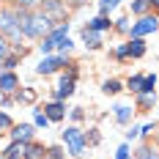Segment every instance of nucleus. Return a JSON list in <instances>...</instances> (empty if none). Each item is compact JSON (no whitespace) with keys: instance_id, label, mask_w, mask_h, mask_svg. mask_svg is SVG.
Masks as SVG:
<instances>
[{"instance_id":"ddd939ff","label":"nucleus","mask_w":159,"mask_h":159,"mask_svg":"<svg viewBox=\"0 0 159 159\" xmlns=\"http://www.w3.org/2000/svg\"><path fill=\"white\" fill-rule=\"evenodd\" d=\"M88 28H91V30H99V33H102V30H110L112 22H110V16H107V14H102V16H96V19L88 25Z\"/></svg>"},{"instance_id":"f3484780","label":"nucleus","mask_w":159,"mask_h":159,"mask_svg":"<svg viewBox=\"0 0 159 159\" xmlns=\"http://www.w3.org/2000/svg\"><path fill=\"white\" fill-rule=\"evenodd\" d=\"M154 88H157V74L143 77V88H140V93H154Z\"/></svg>"},{"instance_id":"a211bd4d","label":"nucleus","mask_w":159,"mask_h":159,"mask_svg":"<svg viewBox=\"0 0 159 159\" xmlns=\"http://www.w3.org/2000/svg\"><path fill=\"white\" fill-rule=\"evenodd\" d=\"M102 91L112 96V93H118V91H121V82H118V80H107V82L102 85Z\"/></svg>"},{"instance_id":"b1692460","label":"nucleus","mask_w":159,"mask_h":159,"mask_svg":"<svg viewBox=\"0 0 159 159\" xmlns=\"http://www.w3.org/2000/svg\"><path fill=\"white\" fill-rule=\"evenodd\" d=\"M47 157L49 159H63V148H61V145H52V148L47 151Z\"/></svg>"},{"instance_id":"f704fd0d","label":"nucleus","mask_w":159,"mask_h":159,"mask_svg":"<svg viewBox=\"0 0 159 159\" xmlns=\"http://www.w3.org/2000/svg\"><path fill=\"white\" fill-rule=\"evenodd\" d=\"M148 6H151L154 11H159V0H148Z\"/></svg>"},{"instance_id":"7ed1b4c3","label":"nucleus","mask_w":159,"mask_h":159,"mask_svg":"<svg viewBox=\"0 0 159 159\" xmlns=\"http://www.w3.org/2000/svg\"><path fill=\"white\" fill-rule=\"evenodd\" d=\"M66 36H69V25H58V28H52V30L41 39V44H39V49H41V55H49L52 49H58V44L63 41Z\"/></svg>"},{"instance_id":"cd10ccee","label":"nucleus","mask_w":159,"mask_h":159,"mask_svg":"<svg viewBox=\"0 0 159 159\" xmlns=\"http://www.w3.org/2000/svg\"><path fill=\"white\" fill-rule=\"evenodd\" d=\"M115 55H118V61H124V58H129V44H124V47L115 49Z\"/></svg>"},{"instance_id":"4468645a","label":"nucleus","mask_w":159,"mask_h":159,"mask_svg":"<svg viewBox=\"0 0 159 159\" xmlns=\"http://www.w3.org/2000/svg\"><path fill=\"white\" fill-rule=\"evenodd\" d=\"M129 55H132V58H143V55H145L143 39H132V41H129Z\"/></svg>"},{"instance_id":"4be33fe9","label":"nucleus","mask_w":159,"mask_h":159,"mask_svg":"<svg viewBox=\"0 0 159 159\" xmlns=\"http://www.w3.org/2000/svg\"><path fill=\"white\" fill-rule=\"evenodd\" d=\"M16 61H19L16 55H6V58H3V69H6V71H11V69L16 66Z\"/></svg>"},{"instance_id":"aec40b11","label":"nucleus","mask_w":159,"mask_h":159,"mask_svg":"<svg viewBox=\"0 0 159 159\" xmlns=\"http://www.w3.org/2000/svg\"><path fill=\"white\" fill-rule=\"evenodd\" d=\"M16 6H19V8L33 11V8H39V6H41V0H16Z\"/></svg>"},{"instance_id":"0eeeda50","label":"nucleus","mask_w":159,"mask_h":159,"mask_svg":"<svg viewBox=\"0 0 159 159\" xmlns=\"http://www.w3.org/2000/svg\"><path fill=\"white\" fill-rule=\"evenodd\" d=\"M11 140L14 143H30L33 140V126L30 124H19V126H14V132H11Z\"/></svg>"},{"instance_id":"393cba45","label":"nucleus","mask_w":159,"mask_h":159,"mask_svg":"<svg viewBox=\"0 0 159 159\" xmlns=\"http://www.w3.org/2000/svg\"><path fill=\"white\" fill-rule=\"evenodd\" d=\"M154 99H157V93H143V96H140V107H151Z\"/></svg>"},{"instance_id":"423d86ee","label":"nucleus","mask_w":159,"mask_h":159,"mask_svg":"<svg viewBox=\"0 0 159 159\" xmlns=\"http://www.w3.org/2000/svg\"><path fill=\"white\" fill-rule=\"evenodd\" d=\"M61 66H66L63 55H47V58H41V63L36 66V71H39V74H55Z\"/></svg>"},{"instance_id":"5701e85b","label":"nucleus","mask_w":159,"mask_h":159,"mask_svg":"<svg viewBox=\"0 0 159 159\" xmlns=\"http://www.w3.org/2000/svg\"><path fill=\"white\" fill-rule=\"evenodd\" d=\"M118 3H121V0H102V14H110Z\"/></svg>"},{"instance_id":"6e6552de","label":"nucleus","mask_w":159,"mask_h":159,"mask_svg":"<svg viewBox=\"0 0 159 159\" xmlns=\"http://www.w3.org/2000/svg\"><path fill=\"white\" fill-rule=\"evenodd\" d=\"M41 11L47 16H63L66 6H63V0H41Z\"/></svg>"},{"instance_id":"6ab92c4d","label":"nucleus","mask_w":159,"mask_h":159,"mask_svg":"<svg viewBox=\"0 0 159 159\" xmlns=\"http://www.w3.org/2000/svg\"><path fill=\"white\" fill-rule=\"evenodd\" d=\"M132 11H134V14H140V16H143L145 11H148V0H134V3H132Z\"/></svg>"},{"instance_id":"20e7f679","label":"nucleus","mask_w":159,"mask_h":159,"mask_svg":"<svg viewBox=\"0 0 159 159\" xmlns=\"http://www.w3.org/2000/svg\"><path fill=\"white\" fill-rule=\"evenodd\" d=\"M159 28V19L154 14H143L134 25H132V39H143V36H148V33H154Z\"/></svg>"},{"instance_id":"c85d7f7f","label":"nucleus","mask_w":159,"mask_h":159,"mask_svg":"<svg viewBox=\"0 0 159 159\" xmlns=\"http://www.w3.org/2000/svg\"><path fill=\"white\" fill-rule=\"evenodd\" d=\"M74 47V44H71V39H69V36H66L63 41H61V44H58V49H61V52H69V49Z\"/></svg>"},{"instance_id":"7c9ffc66","label":"nucleus","mask_w":159,"mask_h":159,"mask_svg":"<svg viewBox=\"0 0 159 159\" xmlns=\"http://www.w3.org/2000/svg\"><path fill=\"white\" fill-rule=\"evenodd\" d=\"M8 126H11V118L6 112H0V129H8Z\"/></svg>"},{"instance_id":"72a5a7b5","label":"nucleus","mask_w":159,"mask_h":159,"mask_svg":"<svg viewBox=\"0 0 159 159\" xmlns=\"http://www.w3.org/2000/svg\"><path fill=\"white\" fill-rule=\"evenodd\" d=\"M148 132H154V124H145V126L140 129V134H148Z\"/></svg>"},{"instance_id":"a878e982","label":"nucleus","mask_w":159,"mask_h":159,"mask_svg":"<svg viewBox=\"0 0 159 159\" xmlns=\"http://www.w3.org/2000/svg\"><path fill=\"white\" fill-rule=\"evenodd\" d=\"M33 121H36V126H47V124H49V118L44 115V112H36V115H33Z\"/></svg>"},{"instance_id":"f03ea898","label":"nucleus","mask_w":159,"mask_h":159,"mask_svg":"<svg viewBox=\"0 0 159 159\" xmlns=\"http://www.w3.org/2000/svg\"><path fill=\"white\" fill-rule=\"evenodd\" d=\"M0 36H8L11 41L22 39V22H19V11H0Z\"/></svg>"},{"instance_id":"412c9836","label":"nucleus","mask_w":159,"mask_h":159,"mask_svg":"<svg viewBox=\"0 0 159 159\" xmlns=\"http://www.w3.org/2000/svg\"><path fill=\"white\" fill-rule=\"evenodd\" d=\"M126 85H129V91H134V93H140V88H143V77L137 74V77H132V80H129Z\"/></svg>"},{"instance_id":"f8f14e48","label":"nucleus","mask_w":159,"mask_h":159,"mask_svg":"<svg viewBox=\"0 0 159 159\" xmlns=\"http://www.w3.org/2000/svg\"><path fill=\"white\" fill-rule=\"evenodd\" d=\"M82 41H85L88 47H102V36H99V30H91V28L82 30Z\"/></svg>"},{"instance_id":"2f4dec72","label":"nucleus","mask_w":159,"mask_h":159,"mask_svg":"<svg viewBox=\"0 0 159 159\" xmlns=\"http://www.w3.org/2000/svg\"><path fill=\"white\" fill-rule=\"evenodd\" d=\"M118 30H124V33H129L132 28H129V19H118V25H115Z\"/></svg>"},{"instance_id":"1a4fd4ad","label":"nucleus","mask_w":159,"mask_h":159,"mask_svg":"<svg viewBox=\"0 0 159 159\" xmlns=\"http://www.w3.org/2000/svg\"><path fill=\"white\" fill-rule=\"evenodd\" d=\"M22 157L25 159H44L47 157V151H44V145H39V143H25V148H22Z\"/></svg>"},{"instance_id":"f257e3e1","label":"nucleus","mask_w":159,"mask_h":159,"mask_svg":"<svg viewBox=\"0 0 159 159\" xmlns=\"http://www.w3.org/2000/svg\"><path fill=\"white\" fill-rule=\"evenodd\" d=\"M19 22H22V36L39 39V41L52 30V16H47L44 11H28V8H19Z\"/></svg>"},{"instance_id":"9d476101","label":"nucleus","mask_w":159,"mask_h":159,"mask_svg":"<svg viewBox=\"0 0 159 159\" xmlns=\"http://www.w3.org/2000/svg\"><path fill=\"white\" fill-rule=\"evenodd\" d=\"M44 115H47L49 121H63V115H66L63 102H52V104H47V107H44Z\"/></svg>"},{"instance_id":"bb28decb","label":"nucleus","mask_w":159,"mask_h":159,"mask_svg":"<svg viewBox=\"0 0 159 159\" xmlns=\"http://www.w3.org/2000/svg\"><path fill=\"white\" fill-rule=\"evenodd\" d=\"M8 55V41H6V36H0V61Z\"/></svg>"},{"instance_id":"473e14b6","label":"nucleus","mask_w":159,"mask_h":159,"mask_svg":"<svg viewBox=\"0 0 159 159\" xmlns=\"http://www.w3.org/2000/svg\"><path fill=\"white\" fill-rule=\"evenodd\" d=\"M71 118H74V121H80V118H82V110H80V107H74V110H71Z\"/></svg>"},{"instance_id":"2eb2a0df","label":"nucleus","mask_w":159,"mask_h":159,"mask_svg":"<svg viewBox=\"0 0 159 159\" xmlns=\"http://www.w3.org/2000/svg\"><path fill=\"white\" fill-rule=\"evenodd\" d=\"M115 118H118V124H126L129 118H132V107H126V104H118V107H115Z\"/></svg>"},{"instance_id":"dca6fc26","label":"nucleus","mask_w":159,"mask_h":159,"mask_svg":"<svg viewBox=\"0 0 159 159\" xmlns=\"http://www.w3.org/2000/svg\"><path fill=\"white\" fill-rule=\"evenodd\" d=\"M134 159H159V154L154 151V145H140V151H137Z\"/></svg>"},{"instance_id":"c756f323","label":"nucleus","mask_w":159,"mask_h":159,"mask_svg":"<svg viewBox=\"0 0 159 159\" xmlns=\"http://www.w3.org/2000/svg\"><path fill=\"white\" fill-rule=\"evenodd\" d=\"M115 159H132V157H129V148H126V145H121V148L115 151Z\"/></svg>"},{"instance_id":"9b49d317","label":"nucleus","mask_w":159,"mask_h":159,"mask_svg":"<svg viewBox=\"0 0 159 159\" xmlns=\"http://www.w3.org/2000/svg\"><path fill=\"white\" fill-rule=\"evenodd\" d=\"M16 74H11V71H3L0 74V91L3 93H11V91H16Z\"/></svg>"},{"instance_id":"39448f33","label":"nucleus","mask_w":159,"mask_h":159,"mask_svg":"<svg viewBox=\"0 0 159 159\" xmlns=\"http://www.w3.org/2000/svg\"><path fill=\"white\" fill-rule=\"evenodd\" d=\"M63 140H66V145H69V154H71V157H80V154H82V148H85V134H82L77 126L66 129Z\"/></svg>"}]
</instances>
